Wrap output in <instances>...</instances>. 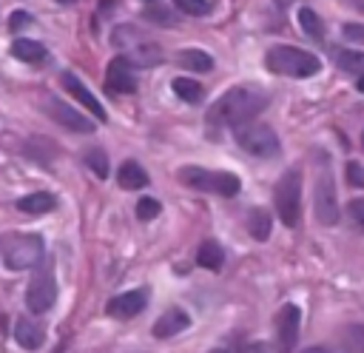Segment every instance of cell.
Returning a JSON list of instances; mask_svg holds the SVG:
<instances>
[{
	"instance_id": "obj_1",
	"label": "cell",
	"mask_w": 364,
	"mask_h": 353,
	"mask_svg": "<svg viewBox=\"0 0 364 353\" xmlns=\"http://www.w3.org/2000/svg\"><path fill=\"white\" fill-rule=\"evenodd\" d=\"M267 105V97L262 91H253V88H245V85H236L230 91H225L210 108H208V125H242V122H250L262 108Z\"/></svg>"
},
{
	"instance_id": "obj_2",
	"label": "cell",
	"mask_w": 364,
	"mask_h": 353,
	"mask_svg": "<svg viewBox=\"0 0 364 353\" xmlns=\"http://www.w3.org/2000/svg\"><path fill=\"white\" fill-rule=\"evenodd\" d=\"M264 65H267V71H273V74L299 77V80L313 77V74H318V68H321V63H318L316 54H310V51H304V48H296V46H273V48H267Z\"/></svg>"
},
{
	"instance_id": "obj_3",
	"label": "cell",
	"mask_w": 364,
	"mask_h": 353,
	"mask_svg": "<svg viewBox=\"0 0 364 353\" xmlns=\"http://www.w3.org/2000/svg\"><path fill=\"white\" fill-rule=\"evenodd\" d=\"M179 182L193 188V191L219 194V196H236L239 188H242L236 174H230V171H208V168H199V165L179 168Z\"/></svg>"
},
{
	"instance_id": "obj_4",
	"label": "cell",
	"mask_w": 364,
	"mask_h": 353,
	"mask_svg": "<svg viewBox=\"0 0 364 353\" xmlns=\"http://www.w3.org/2000/svg\"><path fill=\"white\" fill-rule=\"evenodd\" d=\"M273 202H276L279 219L287 228H296L301 219V171L299 168H290L287 174H282L273 191Z\"/></svg>"
},
{
	"instance_id": "obj_5",
	"label": "cell",
	"mask_w": 364,
	"mask_h": 353,
	"mask_svg": "<svg viewBox=\"0 0 364 353\" xmlns=\"http://www.w3.org/2000/svg\"><path fill=\"white\" fill-rule=\"evenodd\" d=\"M236 142H239V148H245L247 154L262 157V159L279 154V137H276V131H273L270 125H264V122H253V120H250V122L236 125Z\"/></svg>"
},
{
	"instance_id": "obj_6",
	"label": "cell",
	"mask_w": 364,
	"mask_h": 353,
	"mask_svg": "<svg viewBox=\"0 0 364 353\" xmlns=\"http://www.w3.org/2000/svg\"><path fill=\"white\" fill-rule=\"evenodd\" d=\"M40 259H43V236H37V233L14 236V239L6 245V251H3V265H6L9 270L34 268Z\"/></svg>"
},
{
	"instance_id": "obj_7",
	"label": "cell",
	"mask_w": 364,
	"mask_h": 353,
	"mask_svg": "<svg viewBox=\"0 0 364 353\" xmlns=\"http://www.w3.org/2000/svg\"><path fill=\"white\" fill-rule=\"evenodd\" d=\"M313 211L316 219L321 225H336L338 222V199H336V185H333V174L327 168H321L316 188H313Z\"/></svg>"
},
{
	"instance_id": "obj_8",
	"label": "cell",
	"mask_w": 364,
	"mask_h": 353,
	"mask_svg": "<svg viewBox=\"0 0 364 353\" xmlns=\"http://www.w3.org/2000/svg\"><path fill=\"white\" fill-rule=\"evenodd\" d=\"M105 85L114 94H134L136 91V74L134 63L128 57H114L105 68Z\"/></svg>"
},
{
	"instance_id": "obj_9",
	"label": "cell",
	"mask_w": 364,
	"mask_h": 353,
	"mask_svg": "<svg viewBox=\"0 0 364 353\" xmlns=\"http://www.w3.org/2000/svg\"><path fill=\"white\" fill-rule=\"evenodd\" d=\"M46 111L51 114V120L68 131H77V134H91L94 131V120L82 117L77 108H71L68 102L63 100H46Z\"/></svg>"
},
{
	"instance_id": "obj_10",
	"label": "cell",
	"mask_w": 364,
	"mask_h": 353,
	"mask_svg": "<svg viewBox=\"0 0 364 353\" xmlns=\"http://www.w3.org/2000/svg\"><path fill=\"white\" fill-rule=\"evenodd\" d=\"M57 299V285L51 279V273H37L28 288H26V305L34 310V313H46Z\"/></svg>"
},
{
	"instance_id": "obj_11",
	"label": "cell",
	"mask_w": 364,
	"mask_h": 353,
	"mask_svg": "<svg viewBox=\"0 0 364 353\" xmlns=\"http://www.w3.org/2000/svg\"><path fill=\"white\" fill-rule=\"evenodd\" d=\"M299 325H301V310L299 305H284L279 310V319H276V336H279V350L282 353H290L296 339H299Z\"/></svg>"
},
{
	"instance_id": "obj_12",
	"label": "cell",
	"mask_w": 364,
	"mask_h": 353,
	"mask_svg": "<svg viewBox=\"0 0 364 353\" xmlns=\"http://www.w3.org/2000/svg\"><path fill=\"white\" fill-rule=\"evenodd\" d=\"M60 83H63V88L74 97V100H80V105L82 108H88L91 111V117L94 120H102L105 122V108H102V102L88 91V85L77 77V74H71V71H63V77H60Z\"/></svg>"
},
{
	"instance_id": "obj_13",
	"label": "cell",
	"mask_w": 364,
	"mask_h": 353,
	"mask_svg": "<svg viewBox=\"0 0 364 353\" xmlns=\"http://www.w3.org/2000/svg\"><path fill=\"white\" fill-rule=\"evenodd\" d=\"M145 305H148V290L145 288L125 290V293H119V296H114L108 302V313L114 319H134V316H139L145 310Z\"/></svg>"
},
{
	"instance_id": "obj_14",
	"label": "cell",
	"mask_w": 364,
	"mask_h": 353,
	"mask_svg": "<svg viewBox=\"0 0 364 353\" xmlns=\"http://www.w3.org/2000/svg\"><path fill=\"white\" fill-rule=\"evenodd\" d=\"M188 325H191V316L182 307H171L154 322V336L156 339H168V336H176L182 330H188Z\"/></svg>"
},
{
	"instance_id": "obj_15",
	"label": "cell",
	"mask_w": 364,
	"mask_h": 353,
	"mask_svg": "<svg viewBox=\"0 0 364 353\" xmlns=\"http://www.w3.org/2000/svg\"><path fill=\"white\" fill-rule=\"evenodd\" d=\"M14 339L26 350H40L46 342V330H43V325H37L31 319H17L14 322Z\"/></svg>"
},
{
	"instance_id": "obj_16",
	"label": "cell",
	"mask_w": 364,
	"mask_h": 353,
	"mask_svg": "<svg viewBox=\"0 0 364 353\" xmlns=\"http://www.w3.org/2000/svg\"><path fill=\"white\" fill-rule=\"evenodd\" d=\"M117 182H119V188H125V191H139V188L148 185V171H145L139 162L128 159V162L119 165V171H117Z\"/></svg>"
},
{
	"instance_id": "obj_17",
	"label": "cell",
	"mask_w": 364,
	"mask_h": 353,
	"mask_svg": "<svg viewBox=\"0 0 364 353\" xmlns=\"http://www.w3.org/2000/svg\"><path fill=\"white\" fill-rule=\"evenodd\" d=\"M17 208L23 211V214H48V211H54L57 208V199H54V194H48V191H37V194H26V196H20L17 199Z\"/></svg>"
},
{
	"instance_id": "obj_18",
	"label": "cell",
	"mask_w": 364,
	"mask_h": 353,
	"mask_svg": "<svg viewBox=\"0 0 364 353\" xmlns=\"http://www.w3.org/2000/svg\"><path fill=\"white\" fill-rule=\"evenodd\" d=\"M11 54H14L17 60H23V63H43V60H46V46L37 43V40L20 37V40L11 43Z\"/></svg>"
},
{
	"instance_id": "obj_19",
	"label": "cell",
	"mask_w": 364,
	"mask_h": 353,
	"mask_svg": "<svg viewBox=\"0 0 364 353\" xmlns=\"http://www.w3.org/2000/svg\"><path fill=\"white\" fill-rule=\"evenodd\" d=\"M134 65H159L162 63V48L159 46H154V43H139V46H134V48H128V54H125Z\"/></svg>"
},
{
	"instance_id": "obj_20",
	"label": "cell",
	"mask_w": 364,
	"mask_h": 353,
	"mask_svg": "<svg viewBox=\"0 0 364 353\" xmlns=\"http://www.w3.org/2000/svg\"><path fill=\"white\" fill-rule=\"evenodd\" d=\"M176 60L188 71H210L213 68V57L208 51H202V48H182Z\"/></svg>"
},
{
	"instance_id": "obj_21",
	"label": "cell",
	"mask_w": 364,
	"mask_h": 353,
	"mask_svg": "<svg viewBox=\"0 0 364 353\" xmlns=\"http://www.w3.org/2000/svg\"><path fill=\"white\" fill-rule=\"evenodd\" d=\"M196 262L208 270H222V262H225V251L216 245V239H205L196 251Z\"/></svg>"
},
{
	"instance_id": "obj_22",
	"label": "cell",
	"mask_w": 364,
	"mask_h": 353,
	"mask_svg": "<svg viewBox=\"0 0 364 353\" xmlns=\"http://www.w3.org/2000/svg\"><path fill=\"white\" fill-rule=\"evenodd\" d=\"M247 233L253 239H259V242H264L270 236V214L264 208H253L247 214Z\"/></svg>"
},
{
	"instance_id": "obj_23",
	"label": "cell",
	"mask_w": 364,
	"mask_h": 353,
	"mask_svg": "<svg viewBox=\"0 0 364 353\" xmlns=\"http://www.w3.org/2000/svg\"><path fill=\"white\" fill-rule=\"evenodd\" d=\"M171 85H173V94H176L179 100H185V102H199L202 94H205V88H202L196 80H191V77H176Z\"/></svg>"
},
{
	"instance_id": "obj_24",
	"label": "cell",
	"mask_w": 364,
	"mask_h": 353,
	"mask_svg": "<svg viewBox=\"0 0 364 353\" xmlns=\"http://www.w3.org/2000/svg\"><path fill=\"white\" fill-rule=\"evenodd\" d=\"M299 26H301V31H304L307 37H313V40H321V37H324V26H321L318 14H316L313 9H307V6L299 9Z\"/></svg>"
},
{
	"instance_id": "obj_25",
	"label": "cell",
	"mask_w": 364,
	"mask_h": 353,
	"mask_svg": "<svg viewBox=\"0 0 364 353\" xmlns=\"http://www.w3.org/2000/svg\"><path fill=\"white\" fill-rule=\"evenodd\" d=\"M338 68L347 74H364V51H341L338 54Z\"/></svg>"
},
{
	"instance_id": "obj_26",
	"label": "cell",
	"mask_w": 364,
	"mask_h": 353,
	"mask_svg": "<svg viewBox=\"0 0 364 353\" xmlns=\"http://www.w3.org/2000/svg\"><path fill=\"white\" fill-rule=\"evenodd\" d=\"M85 162H88V168H91L100 179L108 176V157H105L102 148H91V151H85Z\"/></svg>"
},
{
	"instance_id": "obj_27",
	"label": "cell",
	"mask_w": 364,
	"mask_h": 353,
	"mask_svg": "<svg viewBox=\"0 0 364 353\" xmlns=\"http://www.w3.org/2000/svg\"><path fill=\"white\" fill-rule=\"evenodd\" d=\"M182 14H191V17H205L210 11V3L208 0H171Z\"/></svg>"
},
{
	"instance_id": "obj_28",
	"label": "cell",
	"mask_w": 364,
	"mask_h": 353,
	"mask_svg": "<svg viewBox=\"0 0 364 353\" xmlns=\"http://www.w3.org/2000/svg\"><path fill=\"white\" fill-rule=\"evenodd\" d=\"M344 344H347V350H353V353H364V325H353V327H347V333H344Z\"/></svg>"
},
{
	"instance_id": "obj_29",
	"label": "cell",
	"mask_w": 364,
	"mask_h": 353,
	"mask_svg": "<svg viewBox=\"0 0 364 353\" xmlns=\"http://www.w3.org/2000/svg\"><path fill=\"white\" fill-rule=\"evenodd\" d=\"M159 211H162V205H159L156 199H151V196H142V199L136 202V216H139L142 222L156 219V216H159Z\"/></svg>"
},
{
	"instance_id": "obj_30",
	"label": "cell",
	"mask_w": 364,
	"mask_h": 353,
	"mask_svg": "<svg viewBox=\"0 0 364 353\" xmlns=\"http://www.w3.org/2000/svg\"><path fill=\"white\" fill-rule=\"evenodd\" d=\"M26 26H34V17H31L28 11H11V14H9V28H11V31H20V28H26Z\"/></svg>"
},
{
	"instance_id": "obj_31",
	"label": "cell",
	"mask_w": 364,
	"mask_h": 353,
	"mask_svg": "<svg viewBox=\"0 0 364 353\" xmlns=\"http://www.w3.org/2000/svg\"><path fill=\"white\" fill-rule=\"evenodd\" d=\"M347 182L353 188H364V165L361 162H347Z\"/></svg>"
},
{
	"instance_id": "obj_32",
	"label": "cell",
	"mask_w": 364,
	"mask_h": 353,
	"mask_svg": "<svg viewBox=\"0 0 364 353\" xmlns=\"http://www.w3.org/2000/svg\"><path fill=\"white\" fill-rule=\"evenodd\" d=\"M347 214L353 216V222H355V225H361V228H364V199H350Z\"/></svg>"
},
{
	"instance_id": "obj_33",
	"label": "cell",
	"mask_w": 364,
	"mask_h": 353,
	"mask_svg": "<svg viewBox=\"0 0 364 353\" xmlns=\"http://www.w3.org/2000/svg\"><path fill=\"white\" fill-rule=\"evenodd\" d=\"M341 34H344L347 40H353V43H364V26H358V23H347V26L341 28Z\"/></svg>"
},
{
	"instance_id": "obj_34",
	"label": "cell",
	"mask_w": 364,
	"mask_h": 353,
	"mask_svg": "<svg viewBox=\"0 0 364 353\" xmlns=\"http://www.w3.org/2000/svg\"><path fill=\"white\" fill-rule=\"evenodd\" d=\"M145 17L162 23V26H176V17H173L171 11H145Z\"/></svg>"
},
{
	"instance_id": "obj_35",
	"label": "cell",
	"mask_w": 364,
	"mask_h": 353,
	"mask_svg": "<svg viewBox=\"0 0 364 353\" xmlns=\"http://www.w3.org/2000/svg\"><path fill=\"white\" fill-rule=\"evenodd\" d=\"M301 353H336V350H330V347H318V344H316V347H304Z\"/></svg>"
},
{
	"instance_id": "obj_36",
	"label": "cell",
	"mask_w": 364,
	"mask_h": 353,
	"mask_svg": "<svg viewBox=\"0 0 364 353\" xmlns=\"http://www.w3.org/2000/svg\"><path fill=\"white\" fill-rule=\"evenodd\" d=\"M239 353H264V347H262V344H247V347H242Z\"/></svg>"
},
{
	"instance_id": "obj_37",
	"label": "cell",
	"mask_w": 364,
	"mask_h": 353,
	"mask_svg": "<svg viewBox=\"0 0 364 353\" xmlns=\"http://www.w3.org/2000/svg\"><path fill=\"white\" fill-rule=\"evenodd\" d=\"M355 85H358V91H364V74H361V77L355 80Z\"/></svg>"
},
{
	"instance_id": "obj_38",
	"label": "cell",
	"mask_w": 364,
	"mask_h": 353,
	"mask_svg": "<svg viewBox=\"0 0 364 353\" xmlns=\"http://www.w3.org/2000/svg\"><path fill=\"white\" fill-rule=\"evenodd\" d=\"M57 3H63V6H71V3H74V0H57Z\"/></svg>"
},
{
	"instance_id": "obj_39",
	"label": "cell",
	"mask_w": 364,
	"mask_h": 353,
	"mask_svg": "<svg viewBox=\"0 0 364 353\" xmlns=\"http://www.w3.org/2000/svg\"><path fill=\"white\" fill-rule=\"evenodd\" d=\"M210 353H228V350H210Z\"/></svg>"
},
{
	"instance_id": "obj_40",
	"label": "cell",
	"mask_w": 364,
	"mask_h": 353,
	"mask_svg": "<svg viewBox=\"0 0 364 353\" xmlns=\"http://www.w3.org/2000/svg\"><path fill=\"white\" fill-rule=\"evenodd\" d=\"M361 145H364V134H361Z\"/></svg>"
}]
</instances>
